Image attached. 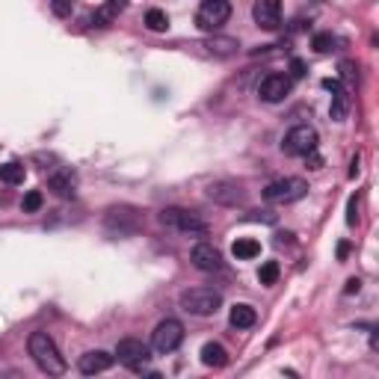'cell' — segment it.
<instances>
[{"mask_svg":"<svg viewBox=\"0 0 379 379\" xmlns=\"http://www.w3.org/2000/svg\"><path fill=\"white\" fill-rule=\"evenodd\" d=\"M27 347H30L33 362L42 367L45 373H51V376H63L65 373V358L59 356L54 338L48 332H33V335H30V341H27Z\"/></svg>","mask_w":379,"mask_h":379,"instance_id":"1","label":"cell"},{"mask_svg":"<svg viewBox=\"0 0 379 379\" xmlns=\"http://www.w3.org/2000/svg\"><path fill=\"white\" fill-rule=\"evenodd\" d=\"M181 308L196 317H211L223 308V294L214 287H190L181 294Z\"/></svg>","mask_w":379,"mask_h":379,"instance_id":"2","label":"cell"},{"mask_svg":"<svg viewBox=\"0 0 379 379\" xmlns=\"http://www.w3.org/2000/svg\"><path fill=\"white\" fill-rule=\"evenodd\" d=\"M308 193V184L303 178H278V181L267 184L264 187V198L273 205H291V202H299Z\"/></svg>","mask_w":379,"mask_h":379,"instance_id":"3","label":"cell"},{"mask_svg":"<svg viewBox=\"0 0 379 379\" xmlns=\"http://www.w3.org/2000/svg\"><path fill=\"white\" fill-rule=\"evenodd\" d=\"M161 223L181 234H207L205 219L193 211H184V207H166V211H161Z\"/></svg>","mask_w":379,"mask_h":379,"instance_id":"4","label":"cell"},{"mask_svg":"<svg viewBox=\"0 0 379 379\" xmlns=\"http://www.w3.org/2000/svg\"><path fill=\"white\" fill-rule=\"evenodd\" d=\"M184 341V326L181 320H175V317H166V320H161L154 326V332H152V347L157 353H175L178 347H181Z\"/></svg>","mask_w":379,"mask_h":379,"instance_id":"5","label":"cell"},{"mask_svg":"<svg viewBox=\"0 0 379 379\" xmlns=\"http://www.w3.org/2000/svg\"><path fill=\"white\" fill-rule=\"evenodd\" d=\"M282 152L291 154V157H305V154L317 152V131L314 127H308V125L291 127L282 139Z\"/></svg>","mask_w":379,"mask_h":379,"instance_id":"6","label":"cell"},{"mask_svg":"<svg viewBox=\"0 0 379 379\" xmlns=\"http://www.w3.org/2000/svg\"><path fill=\"white\" fill-rule=\"evenodd\" d=\"M228 18H232V6H228L225 0H205L196 12V24H198V30H205V33H214Z\"/></svg>","mask_w":379,"mask_h":379,"instance_id":"7","label":"cell"},{"mask_svg":"<svg viewBox=\"0 0 379 379\" xmlns=\"http://www.w3.org/2000/svg\"><path fill=\"white\" fill-rule=\"evenodd\" d=\"M116 358L125 367H131V371H143L148 365V358H152V350H148V344H143L139 338H122L116 347Z\"/></svg>","mask_w":379,"mask_h":379,"instance_id":"8","label":"cell"},{"mask_svg":"<svg viewBox=\"0 0 379 379\" xmlns=\"http://www.w3.org/2000/svg\"><path fill=\"white\" fill-rule=\"evenodd\" d=\"M207 198L216 205H225V207H234V205H243L246 202V190L234 181H214L207 184Z\"/></svg>","mask_w":379,"mask_h":379,"instance_id":"9","label":"cell"},{"mask_svg":"<svg viewBox=\"0 0 379 379\" xmlns=\"http://www.w3.org/2000/svg\"><path fill=\"white\" fill-rule=\"evenodd\" d=\"M258 95H261V101H267V104L285 101V98L291 95V77H287V74H278V72L267 74L264 81H261V86H258Z\"/></svg>","mask_w":379,"mask_h":379,"instance_id":"10","label":"cell"},{"mask_svg":"<svg viewBox=\"0 0 379 379\" xmlns=\"http://www.w3.org/2000/svg\"><path fill=\"white\" fill-rule=\"evenodd\" d=\"M107 232H116V234H131L139 228V214L134 207H110L107 211Z\"/></svg>","mask_w":379,"mask_h":379,"instance_id":"11","label":"cell"},{"mask_svg":"<svg viewBox=\"0 0 379 379\" xmlns=\"http://www.w3.org/2000/svg\"><path fill=\"white\" fill-rule=\"evenodd\" d=\"M190 261H193L196 270L202 273H219L223 270V255H219V249L211 246V243H196L193 252H190Z\"/></svg>","mask_w":379,"mask_h":379,"instance_id":"12","label":"cell"},{"mask_svg":"<svg viewBox=\"0 0 379 379\" xmlns=\"http://www.w3.org/2000/svg\"><path fill=\"white\" fill-rule=\"evenodd\" d=\"M252 18L261 30H278V24H282V0H255Z\"/></svg>","mask_w":379,"mask_h":379,"instance_id":"13","label":"cell"},{"mask_svg":"<svg viewBox=\"0 0 379 379\" xmlns=\"http://www.w3.org/2000/svg\"><path fill=\"white\" fill-rule=\"evenodd\" d=\"M113 362H116V356H110V353H104V350H92V353H83V356H81L77 367H81V373L95 376V373L110 371V367H113Z\"/></svg>","mask_w":379,"mask_h":379,"instance_id":"14","label":"cell"},{"mask_svg":"<svg viewBox=\"0 0 379 379\" xmlns=\"http://www.w3.org/2000/svg\"><path fill=\"white\" fill-rule=\"evenodd\" d=\"M48 187H51L59 198H74L77 196V178H74L72 169H57V172L48 178Z\"/></svg>","mask_w":379,"mask_h":379,"instance_id":"15","label":"cell"},{"mask_svg":"<svg viewBox=\"0 0 379 379\" xmlns=\"http://www.w3.org/2000/svg\"><path fill=\"white\" fill-rule=\"evenodd\" d=\"M323 86L332 92V119L341 122V119L347 116V110H350V98H347L341 81H323Z\"/></svg>","mask_w":379,"mask_h":379,"instance_id":"16","label":"cell"},{"mask_svg":"<svg viewBox=\"0 0 379 379\" xmlns=\"http://www.w3.org/2000/svg\"><path fill=\"white\" fill-rule=\"evenodd\" d=\"M258 320V314H255V308L252 305H232V311H228V323H232L234 329H249V326H255Z\"/></svg>","mask_w":379,"mask_h":379,"instance_id":"17","label":"cell"},{"mask_svg":"<svg viewBox=\"0 0 379 379\" xmlns=\"http://www.w3.org/2000/svg\"><path fill=\"white\" fill-rule=\"evenodd\" d=\"M205 48L211 54H216V57H232V54L240 51V42L232 39V36H214V39H207V42H205Z\"/></svg>","mask_w":379,"mask_h":379,"instance_id":"18","label":"cell"},{"mask_svg":"<svg viewBox=\"0 0 379 379\" xmlns=\"http://www.w3.org/2000/svg\"><path fill=\"white\" fill-rule=\"evenodd\" d=\"M202 365H207V367H225V365H228L225 347L216 344V341H207V344L202 347Z\"/></svg>","mask_w":379,"mask_h":379,"instance_id":"19","label":"cell"},{"mask_svg":"<svg viewBox=\"0 0 379 379\" xmlns=\"http://www.w3.org/2000/svg\"><path fill=\"white\" fill-rule=\"evenodd\" d=\"M232 255L237 261H252V258L261 255V243L252 240V237H237L234 246H232Z\"/></svg>","mask_w":379,"mask_h":379,"instance_id":"20","label":"cell"},{"mask_svg":"<svg viewBox=\"0 0 379 379\" xmlns=\"http://www.w3.org/2000/svg\"><path fill=\"white\" fill-rule=\"evenodd\" d=\"M24 178H27V169L21 161H9L0 166V181L3 184H24Z\"/></svg>","mask_w":379,"mask_h":379,"instance_id":"21","label":"cell"},{"mask_svg":"<svg viewBox=\"0 0 379 379\" xmlns=\"http://www.w3.org/2000/svg\"><path fill=\"white\" fill-rule=\"evenodd\" d=\"M145 27L154 30V33H166V30H169V15L163 12V9H148V12H145Z\"/></svg>","mask_w":379,"mask_h":379,"instance_id":"22","label":"cell"},{"mask_svg":"<svg viewBox=\"0 0 379 379\" xmlns=\"http://www.w3.org/2000/svg\"><path fill=\"white\" fill-rule=\"evenodd\" d=\"M116 15H119V6L113 3V0H110V3H104L101 9H95V18H92V21H95V27H110V24L116 21Z\"/></svg>","mask_w":379,"mask_h":379,"instance_id":"23","label":"cell"},{"mask_svg":"<svg viewBox=\"0 0 379 379\" xmlns=\"http://www.w3.org/2000/svg\"><path fill=\"white\" fill-rule=\"evenodd\" d=\"M335 45H338V36H332V33H317L311 39V48H314L317 54H332Z\"/></svg>","mask_w":379,"mask_h":379,"instance_id":"24","label":"cell"},{"mask_svg":"<svg viewBox=\"0 0 379 379\" xmlns=\"http://www.w3.org/2000/svg\"><path fill=\"white\" fill-rule=\"evenodd\" d=\"M278 273H282V270H278V264H276V261H264V264H261V270H258V282L270 287V285L278 282Z\"/></svg>","mask_w":379,"mask_h":379,"instance_id":"25","label":"cell"},{"mask_svg":"<svg viewBox=\"0 0 379 379\" xmlns=\"http://www.w3.org/2000/svg\"><path fill=\"white\" fill-rule=\"evenodd\" d=\"M21 207H24V214H36L39 207H42V193H39V190H30V193L24 196Z\"/></svg>","mask_w":379,"mask_h":379,"instance_id":"26","label":"cell"},{"mask_svg":"<svg viewBox=\"0 0 379 379\" xmlns=\"http://www.w3.org/2000/svg\"><path fill=\"white\" fill-rule=\"evenodd\" d=\"M51 9L57 18H68L72 15V0H51Z\"/></svg>","mask_w":379,"mask_h":379,"instance_id":"27","label":"cell"},{"mask_svg":"<svg viewBox=\"0 0 379 379\" xmlns=\"http://www.w3.org/2000/svg\"><path fill=\"white\" fill-rule=\"evenodd\" d=\"M347 223L356 225L358 223V198L350 196V202H347Z\"/></svg>","mask_w":379,"mask_h":379,"instance_id":"28","label":"cell"},{"mask_svg":"<svg viewBox=\"0 0 379 379\" xmlns=\"http://www.w3.org/2000/svg\"><path fill=\"white\" fill-rule=\"evenodd\" d=\"M341 81H356V63H350V59H347V63H341Z\"/></svg>","mask_w":379,"mask_h":379,"instance_id":"29","label":"cell"},{"mask_svg":"<svg viewBox=\"0 0 379 379\" xmlns=\"http://www.w3.org/2000/svg\"><path fill=\"white\" fill-rule=\"evenodd\" d=\"M291 74L294 77H305V63H303V59H291Z\"/></svg>","mask_w":379,"mask_h":379,"instance_id":"30","label":"cell"},{"mask_svg":"<svg viewBox=\"0 0 379 379\" xmlns=\"http://www.w3.org/2000/svg\"><path fill=\"white\" fill-rule=\"evenodd\" d=\"M305 161H308V169H320L323 166V157L317 154V152H311V154H305Z\"/></svg>","mask_w":379,"mask_h":379,"instance_id":"31","label":"cell"},{"mask_svg":"<svg viewBox=\"0 0 379 379\" xmlns=\"http://www.w3.org/2000/svg\"><path fill=\"white\" fill-rule=\"evenodd\" d=\"M358 287H362V282H358V278H350L344 287V294H358Z\"/></svg>","mask_w":379,"mask_h":379,"instance_id":"32","label":"cell"},{"mask_svg":"<svg viewBox=\"0 0 379 379\" xmlns=\"http://www.w3.org/2000/svg\"><path fill=\"white\" fill-rule=\"evenodd\" d=\"M347 252H350V243H338V258H347Z\"/></svg>","mask_w":379,"mask_h":379,"instance_id":"33","label":"cell"},{"mask_svg":"<svg viewBox=\"0 0 379 379\" xmlns=\"http://www.w3.org/2000/svg\"><path fill=\"white\" fill-rule=\"evenodd\" d=\"M276 243H278V246H282V243H291V234H287V232H285V234H276Z\"/></svg>","mask_w":379,"mask_h":379,"instance_id":"34","label":"cell"},{"mask_svg":"<svg viewBox=\"0 0 379 379\" xmlns=\"http://www.w3.org/2000/svg\"><path fill=\"white\" fill-rule=\"evenodd\" d=\"M350 166H353V169H350V178H356V175H358V157H353Z\"/></svg>","mask_w":379,"mask_h":379,"instance_id":"35","label":"cell"},{"mask_svg":"<svg viewBox=\"0 0 379 379\" xmlns=\"http://www.w3.org/2000/svg\"><path fill=\"white\" fill-rule=\"evenodd\" d=\"M113 3H116V6H119V9H122V6H125V3H127V0H113Z\"/></svg>","mask_w":379,"mask_h":379,"instance_id":"36","label":"cell"}]
</instances>
